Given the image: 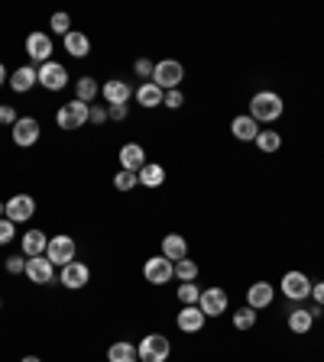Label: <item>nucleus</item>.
Listing matches in <instances>:
<instances>
[{
    "mask_svg": "<svg viewBox=\"0 0 324 362\" xmlns=\"http://www.w3.org/2000/svg\"><path fill=\"white\" fill-rule=\"evenodd\" d=\"M282 110H286V104H282V97L276 91H260L250 100V116L256 123H272V120L282 116Z\"/></svg>",
    "mask_w": 324,
    "mask_h": 362,
    "instance_id": "obj_1",
    "label": "nucleus"
},
{
    "mask_svg": "<svg viewBox=\"0 0 324 362\" xmlns=\"http://www.w3.org/2000/svg\"><path fill=\"white\" fill-rule=\"evenodd\" d=\"M182 78H185L182 62H175V59H162V62H156L153 78H149V81H153L156 88H162V91H178Z\"/></svg>",
    "mask_w": 324,
    "mask_h": 362,
    "instance_id": "obj_2",
    "label": "nucleus"
},
{
    "mask_svg": "<svg viewBox=\"0 0 324 362\" xmlns=\"http://www.w3.org/2000/svg\"><path fill=\"white\" fill-rule=\"evenodd\" d=\"M137 353H139V362H166L172 353V343L162 333H146V337L139 339Z\"/></svg>",
    "mask_w": 324,
    "mask_h": 362,
    "instance_id": "obj_3",
    "label": "nucleus"
},
{
    "mask_svg": "<svg viewBox=\"0 0 324 362\" xmlns=\"http://www.w3.org/2000/svg\"><path fill=\"white\" fill-rule=\"evenodd\" d=\"M88 104H81V100H69V104H62V107L55 110V123H59V130H81V126L88 123Z\"/></svg>",
    "mask_w": 324,
    "mask_h": 362,
    "instance_id": "obj_4",
    "label": "nucleus"
},
{
    "mask_svg": "<svg viewBox=\"0 0 324 362\" xmlns=\"http://www.w3.org/2000/svg\"><path fill=\"white\" fill-rule=\"evenodd\" d=\"M75 249H78L75 239L65 236V233H59V236L49 239V246H46V259H49L52 265H69V263H75Z\"/></svg>",
    "mask_w": 324,
    "mask_h": 362,
    "instance_id": "obj_5",
    "label": "nucleus"
},
{
    "mask_svg": "<svg viewBox=\"0 0 324 362\" xmlns=\"http://www.w3.org/2000/svg\"><path fill=\"white\" fill-rule=\"evenodd\" d=\"M143 278H146L149 285H166V282L175 278V263H169L166 255H153L143 265Z\"/></svg>",
    "mask_w": 324,
    "mask_h": 362,
    "instance_id": "obj_6",
    "label": "nucleus"
},
{
    "mask_svg": "<svg viewBox=\"0 0 324 362\" xmlns=\"http://www.w3.org/2000/svg\"><path fill=\"white\" fill-rule=\"evenodd\" d=\"M282 294H286L289 301H305L311 298V278L305 275V272H286L282 275Z\"/></svg>",
    "mask_w": 324,
    "mask_h": 362,
    "instance_id": "obj_7",
    "label": "nucleus"
},
{
    "mask_svg": "<svg viewBox=\"0 0 324 362\" xmlns=\"http://www.w3.org/2000/svg\"><path fill=\"white\" fill-rule=\"evenodd\" d=\"M33 214H36V200H33V194H13V198L7 200V220L10 224H26V220H33Z\"/></svg>",
    "mask_w": 324,
    "mask_h": 362,
    "instance_id": "obj_8",
    "label": "nucleus"
},
{
    "mask_svg": "<svg viewBox=\"0 0 324 362\" xmlns=\"http://www.w3.org/2000/svg\"><path fill=\"white\" fill-rule=\"evenodd\" d=\"M39 133H42V126H39V120H33V116H20L13 123V143L20 149H30L39 143Z\"/></svg>",
    "mask_w": 324,
    "mask_h": 362,
    "instance_id": "obj_9",
    "label": "nucleus"
},
{
    "mask_svg": "<svg viewBox=\"0 0 324 362\" xmlns=\"http://www.w3.org/2000/svg\"><path fill=\"white\" fill-rule=\"evenodd\" d=\"M39 85L46 88V91H62L65 85H69V71H65V65L59 62H46L39 65Z\"/></svg>",
    "mask_w": 324,
    "mask_h": 362,
    "instance_id": "obj_10",
    "label": "nucleus"
},
{
    "mask_svg": "<svg viewBox=\"0 0 324 362\" xmlns=\"http://www.w3.org/2000/svg\"><path fill=\"white\" fill-rule=\"evenodd\" d=\"M26 278H30L33 285H52L55 278V265L49 263L46 255H33V259H26Z\"/></svg>",
    "mask_w": 324,
    "mask_h": 362,
    "instance_id": "obj_11",
    "label": "nucleus"
},
{
    "mask_svg": "<svg viewBox=\"0 0 324 362\" xmlns=\"http://www.w3.org/2000/svg\"><path fill=\"white\" fill-rule=\"evenodd\" d=\"M59 282H62L69 291H78V288H85L88 282H91V269H88L85 263H69V265H62V272H59Z\"/></svg>",
    "mask_w": 324,
    "mask_h": 362,
    "instance_id": "obj_12",
    "label": "nucleus"
},
{
    "mask_svg": "<svg viewBox=\"0 0 324 362\" xmlns=\"http://www.w3.org/2000/svg\"><path fill=\"white\" fill-rule=\"evenodd\" d=\"M227 291L224 288H208V291H201V298H198V308H201V314L204 317H221L227 310Z\"/></svg>",
    "mask_w": 324,
    "mask_h": 362,
    "instance_id": "obj_13",
    "label": "nucleus"
},
{
    "mask_svg": "<svg viewBox=\"0 0 324 362\" xmlns=\"http://www.w3.org/2000/svg\"><path fill=\"white\" fill-rule=\"evenodd\" d=\"M26 55L39 65L52 62V39H49L46 32H30V36H26Z\"/></svg>",
    "mask_w": 324,
    "mask_h": 362,
    "instance_id": "obj_14",
    "label": "nucleus"
},
{
    "mask_svg": "<svg viewBox=\"0 0 324 362\" xmlns=\"http://www.w3.org/2000/svg\"><path fill=\"white\" fill-rule=\"evenodd\" d=\"M272 298H276V288H272L270 282H253V285L247 288V304L253 310H266L272 304Z\"/></svg>",
    "mask_w": 324,
    "mask_h": 362,
    "instance_id": "obj_15",
    "label": "nucleus"
},
{
    "mask_svg": "<svg viewBox=\"0 0 324 362\" xmlns=\"http://www.w3.org/2000/svg\"><path fill=\"white\" fill-rule=\"evenodd\" d=\"M146 165V149L139 146V143H127V146H120V169L124 171H137Z\"/></svg>",
    "mask_w": 324,
    "mask_h": 362,
    "instance_id": "obj_16",
    "label": "nucleus"
},
{
    "mask_svg": "<svg viewBox=\"0 0 324 362\" xmlns=\"http://www.w3.org/2000/svg\"><path fill=\"white\" fill-rule=\"evenodd\" d=\"M100 94H104V100H108V107H114V104H127V100L133 97V88L127 85L124 78H110L108 85L100 88Z\"/></svg>",
    "mask_w": 324,
    "mask_h": 362,
    "instance_id": "obj_17",
    "label": "nucleus"
},
{
    "mask_svg": "<svg viewBox=\"0 0 324 362\" xmlns=\"http://www.w3.org/2000/svg\"><path fill=\"white\" fill-rule=\"evenodd\" d=\"M204 320H208V317L201 314V308H198V304H192V308H182V310H178L175 327L182 333H198L201 327H204Z\"/></svg>",
    "mask_w": 324,
    "mask_h": 362,
    "instance_id": "obj_18",
    "label": "nucleus"
},
{
    "mask_svg": "<svg viewBox=\"0 0 324 362\" xmlns=\"http://www.w3.org/2000/svg\"><path fill=\"white\" fill-rule=\"evenodd\" d=\"M7 81H10V88H13L16 94H26V91H33V85H39V71L33 68V65H20Z\"/></svg>",
    "mask_w": 324,
    "mask_h": 362,
    "instance_id": "obj_19",
    "label": "nucleus"
},
{
    "mask_svg": "<svg viewBox=\"0 0 324 362\" xmlns=\"http://www.w3.org/2000/svg\"><path fill=\"white\" fill-rule=\"evenodd\" d=\"M162 255H166L169 263H182V259H188V243H185V236H178V233H169V236L162 239Z\"/></svg>",
    "mask_w": 324,
    "mask_h": 362,
    "instance_id": "obj_20",
    "label": "nucleus"
},
{
    "mask_svg": "<svg viewBox=\"0 0 324 362\" xmlns=\"http://www.w3.org/2000/svg\"><path fill=\"white\" fill-rule=\"evenodd\" d=\"M231 133H233V139H240V143H253L256 139V133H260V123H256L253 116H233L231 120Z\"/></svg>",
    "mask_w": 324,
    "mask_h": 362,
    "instance_id": "obj_21",
    "label": "nucleus"
},
{
    "mask_svg": "<svg viewBox=\"0 0 324 362\" xmlns=\"http://www.w3.org/2000/svg\"><path fill=\"white\" fill-rule=\"evenodd\" d=\"M62 46H65V52L71 55V59H85L88 52H91V39L85 36V32H78V30H71L69 36L62 39Z\"/></svg>",
    "mask_w": 324,
    "mask_h": 362,
    "instance_id": "obj_22",
    "label": "nucleus"
},
{
    "mask_svg": "<svg viewBox=\"0 0 324 362\" xmlns=\"http://www.w3.org/2000/svg\"><path fill=\"white\" fill-rule=\"evenodd\" d=\"M162 97H166V91H162V88H156L153 81H143V85L137 88V104H139V107H146V110L159 107Z\"/></svg>",
    "mask_w": 324,
    "mask_h": 362,
    "instance_id": "obj_23",
    "label": "nucleus"
},
{
    "mask_svg": "<svg viewBox=\"0 0 324 362\" xmlns=\"http://www.w3.org/2000/svg\"><path fill=\"white\" fill-rule=\"evenodd\" d=\"M46 246H49V236L42 230L23 233V255L26 259H33V255H46Z\"/></svg>",
    "mask_w": 324,
    "mask_h": 362,
    "instance_id": "obj_24",
    "label": "nucleus"
},
{
    "mask_svg": "<svg viewBox=\"0 0 324 362\" xmlns=\"http://www.w3.org/2000/svg\"><path fill=\"white\" fill-rule=\"evenodd\" d=\"M315 314H318V310L295 308L292 314H289V330H292V333H308L311 324H315Z\"/></svg>",
    "mask_w": 324,
    "mask_h": 362,
    "instance_id": "obj_25",
    "label": "nucleus"
},
{
    "mask_svg": "<svg viewBox=\"0 0 324 362\" xmlns=\"http://www.w3.org/2000/svg\"><path fill=\"white\" fill-rule=\"evenodd\" d=\"M139 353L133 343H127V339H117V343H110L108 349V362H137Z\"/></svg>",
    "mask_w": 324,
    "mask_h": 362,
    "instance_id": "obj_26",
    "label": "nucleus"
},
{
    "mask_svg": "<svg viewBox=\"0 0 324 362\" xmlns=\"http://www.w3.org/2000/svg\"><path fill=\"white\" fill-rule=\"evenodd\" d=\"M139 185L143 188H159L162 181H166V169L162 165H156V162H146L143 169H139Z\"/></svg>",
    "mask_w": 324,
    "mask_h": 362,
    "instance_id": "obj_27",
    "label": "nucleus"
},
{
    "mask_svg": "<svg viewBox=\"0 0 324 362\" xmlns=\"http://www.w3.org/2000/svg\"><path fill=\"white\" fill-rule=\"evenodd\" d=\"M98 94H100V85L94 81V78L85 75V78H78V81H75V100H81V104H91Z\"/></svg>",
    "mask_w": 324,
    "mask_h": 362,
    "instance_id": "obj_28",
    "label": "nucleus"
},
{
    "mask_svg": "<svg viewBox=\"0 0 324 362\" xmlns=\"http://www.w3.org/2000/svg\"><path fill=\"white\" fill-rule=\"evenodd\" d=\"M253 143H256V149H260V152H276V149L282 146V136H279L276 130H260Z\"/></svg>",
    "mask_w": 324,
    "mask_h": 362,
    "instance_id": "obj_29",
    "label": "nucleus"
},
{
    "mask_svg": "<svg viewBox=\"0 0 324 362\" xmlns=\"http://www.w3.org/2000/svg\"><path fill=\"white\" fill-rule=\"evenodd\" d=\"M233 327H237V330H253L256 327V310L250 308H240V310H233Z\"/></svg>",
    "mask_w": 324,
    "mask_h": 362,
    "instance_id": "obj_30",
    "label": "nucleus"
},
{
    "mask_svg": "<svg viewBox=\"0 0 324 362\" xmlns=\"http://www.w3.org/2000/svg\"><path fill=\"white\" fill-rule=\"evenodd\" d=\"M198 298H201V291H198V285H195V282H182V285H178V301H182V308L198 304Z\"/></svg>",
    "mask_w": 324,
    "mask_h": 362,
    "instance_id": "obj_31",
    "label": "nucleus"
},
{
    "mask_svg": "<svg viewBox=\"0 0 324 362\" xmlns=\"http://www.w3.org/2000/svg\"><path fill=\"white\" fill-rule=\"evenodd\" d=\"M175 278L178 282H195V278H198V263H195V259L175 263Z\"/></svg>",
    "mask_w": 324,
    "mask_h": 362,
    "instance_id": "obj_32",
    "label": "nucleus"
},
{
    "mask_svg": "<svg viewBox=\"0 0 324 362\" xmlns=\"http://www.w3.org/2000/svg\"><path fill=\"white\" fill-rule=\"evenodd\" d=\"M139 185V178H137V171H117V178H114V188L117 191H133V188Z\"/></svg>",
    "mask_w": 324,
    "mask_h": 362,
    "instance_id": "obj_33",
    "label": "nucleus"
},
{
    "mask_svg": "<svg viewBox=\"0 0 324 362\" xmlns=\"http://www.w3.org/2000/svg\"><path fill=\"white\" fill-rule=\"evenodd\" d=\"M49 26H52V32H59V36L65 39V36L71 32V16H69V13H52Z\"/></svg>",
    "mask_w": 324,
    "mask_h": 362,
    "instance_id": "obj_34",
    "label": "nucleus"
},
{
    "mask_svg": "<svg viewBox=\"0 0 324 362\" xmlns=\"http://www.w3.org/2000/svg\"><path fill=\"white\" fill-rule=\"evenodd\" d=\"M185 104V94L182 91H166V97H162V107H169V110H178Z\"/></svg>",
    "mask_w": 324,
    "mask_h": 362,
    "instance_id": "obj_35",
    "label": "nucleus"
},
{
    "mask_svg": "<svg viewBox=\"0 0 324 362\" xmlns=\"http://www.w3.org/2000/svg\"><path fill=\"white\" fill-rule=\"evenodd\" d=\"M26 272V255H10L7 259V275H23Z\"/></svg>",
    "mask_w": 324,
    "mask_h": 362,
    "instance_id": "obj_36",
    "label": "nucleus"
},
{
    "mask_svg": "<svg viewBox=\"0 0 324 362\" xmlns=\"http://www.w3.org/2000/svg\"><path fill=\"white\" fill-rule=\"evenodd\" d=\"M153 68H156V62H149V59H137V62H133V71H137L139 78H153Z\"/></svg>",
    "mask_w": 324,
    "mask_h": 362,
    "instance_id": "obj_37",
    "label": "nucleus"
},
{
    "mask_svg": "<svg viewBox=\"0 0 324 362\" xmlns=\"http://www.w3.org/2000/svg\"><path fill=\"white\" fill-rule=\"evenodd\" d=\"M16 120H20V116H16V110L10 107V104H0V123L13 130V123H16Z\"/></svg>",
    "mask_w": 324,
    "mask_h": 362,
    "instance_id": "obj_38",
    "label": "nucleus"
},
{
    "mask_svg": "<svg viewBox=\"0 0 324 362\" xmlns=\"http://www.w3.org/2000/svg\"><path fill=\"white\" fill-rule=\"evenodd\" d=\"M13 233H16V224H10L7 217L0 220V246H7L10 239H13Z\"/></svg>",
    "mask_w": 324,
    "mask_h": 362,
    "instance_id": "obj_39",
    "label": "nucleus"
},
{
    "mask_svg": "<svg viewBox=\"0 0 324 362\" xmlns=\"http://www.w3.org/2000/svg\"><path fill=\"white\" fill-rule=\"evenodd\" d=\"M108 107H91L88 110V120H91V123H104V120H108Z\"/></svg>",
    "mask_w": 324,
    "mask_h": 362,
    "instance_id": "obj_40",
    "label": "nucleus"
},
{
    "mask_svg": "<svg viewBox=\"0 0 324 362\" xmlns=\"http://www.w3.org/2000/svg\"><path fill=\"white\" fill-rule=\"evenodd\" d=\"M108 114H110V120H127V104H114V107H108Z\"/></svg>",
    "mask_w": 324,
    "mask_h": 362,
    "instance_id": "obj_41",
    "label": "nucleus"
},
{
    "mask_svg": "<svg viewBox=\"0 0 324 362\" xmlns=\"http://www.w3.org/2000/svg\"><path fill=\"white\" fill-rule=\"evenodd\" d=\"M311 298H315V304H321V308H324V282L311 285Z\"/></svg>",
    "mask_w": 324,
    "mask_h": 362,
    "instance_id": "obj_42",
    "label": "nucleus"
},
{
    "mask_svg": "<svg viewBox=\"0 0 324 362\" xmlns=\"http://www.w3.org/2000/svg\"><path fill=\"white\" fill-rule=\"evenodd\" d=\"M7 85V68H4V65H0V88Z\"/></svg>",
    "mask_w": 324,
    "mask_h": 362,
    "instance_id": "obj_43",
    "label": "nucleus"
},
{
    "mask_svg": "<svg viewBox=\"0 0 324 362\" xmlns=\"http://www.w3.org/2000/svg\"><path fill=\"white\" fill-rule=\"evenodd\" d=\"M4 217H7V204H4V200H0V220H4Z\"/></svg>",
    "mask_w": 324,
    "mask_h": 362,
    "instance_id": "obj_44",
    "label": "nucleus"
},
{
    "mask_svg": "<svg viewBox=\"0 0 324 362\" xmlns=\"http://www.w3.org/2000/svg\"><path fill=\"white\" fill-rule=\"evenodd\" d=\"M20 362H42L39 356H26V359H20Z\"/></svg>",
    "mask_w": 324,
    "mask_h": 362,
    "instance_id": "obj_45",
    "label": "nucleus"
},
{
    "mask_svg": "<svg viewBox=\"0 0 324 362\" xmlns=\"http://www.w3.org/2000/svg\"><path fill=\"white\" fill-rule=\"evenodd\" d=\"M0 308H4V301H0Z\"/></svg>",
    "mask_w": 324,
    "mask_h": 362,
    "instance_id": "obj_46",
    "label": "nucleus"
}]
</instances>
